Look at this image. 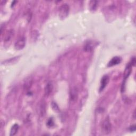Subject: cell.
Returning <instances> with one entry per match:
<instances>
[{
  "label": "cell",
  "instance_id": "6da1fadb",
  "mask_svg": "<svg viewBox=\"0 0 136 136\" xmlns=\"http://www.w3.org/2000/svg\"><path fill=\"white\" fill-rule=\"evenodd\" d=\"M102 130L103 133L105 134H109L112 130V125L108 117H107L102 123Z\"/></svg>",
  "mask_w": 136,
  "mask_h": 136
},
{
  "label": "cell",
  "instance_id": "7a4b0ae2",
  "mask_svg": "<svg viewBox=\"0 0 136 136\" xmlns=\"http://www.w3.org/2000/svg\"><path fill=\"white\" fill-rule=\"evenodd\" d=\"M69 6L67 4H62L59 8V17L61 19L66 18L69 14Z\"/></svg>",
  "mask_w": 136,
  "mask_h": 136
},
{
  "label": "cell",
  "instance_id": "3957f363",
  "mask_svg": "<svg viewBox=\"0 0 136 136\" xmlns=\"http://www.w3.org/2000/svg\"><path fill=\"white\" fill-rule=\"evenodd\" d=\"M26 45V39L25 37H21L15 42L14 44V48L17 50H21L25 47Z\"/></svg>",
  "mask_w": 136,
  "mask_h": 136
},
{
  "label": "cell",
  "instance_id": "277c9868",
  "mask_svg": "<svg viewBox=\"0 0 136 136\" xmlns=\"http://www.w3.org/2000/svg\"><path fill=\"white\" fill-rule=\"evenodd\" d=\"M109 82V77L108 76L105 75L102 78L101 81V86H100V88H99V92H102L104 89L107 85L108 84Z\"/></svg>",
  "mask_w": 136,
  "mask_h": 136
},
{
  "label": "cell",
  "instance_id": "5b68a950",
  "mask_svg": "<svg viewBox=\"0 0 136 136\" xmlns=\"http://www.w3.org/2000/svg\"><path fill=\"white\" fill-rule=\"evenodd\" d=\"M121 59L120 58L118 57H115L113 59H112V60L110 61V62L108 64V67H111L119 65V63H121Z\"/></svg>",
  "mask_w": 136,
  "mask_h": 136
},
{
  "label": "cell",
  "instance_id": "8992f818",
  "mask_svg": "<svg viewBox=\"0 0 136 136\" xmlns=\"http://www.w3.org/2000/svg\"><path fill=\"white\" fill-rule=\"evenodd\" d=\"M13 35H14L13 30L11 29L8 31H7V33H6L5 36L4 37V42L5 43L9 42L11 40L12 38L13 37Z\"/></svg>",
  "mask_w": 136,
  "mask_h": 136
},
{
  "label": "cell",
  "instance_id": "52a82bcc",
  "mask_svg": "<svg viewBox=\"0 0 136 136\" xmlns=\"http://www.w3.org/2000/svg\"><path fill=\"white\" fill-rule=\"evenodd\" d=\"M53 84L51 82L48 83L45 88V94L46 96H49L53 90Z\"/></svg>",
  "mask_w": 136,
  "mask_h": 136
},
{
  "label": "cell",
  "instance_id": "ba28073f",
  "mask_svg": "<svg viewBox=\"0 0 136 136\" xmlns=\"http://www.w3.org/2000/svg\"><path fill=\"white\" fill-rule=\"evenodd\" d=\"M39 112L40 115L41 116H44L45 115V114L46 113V103L44 101H43L41 102V104H40Z\"/></svg>",
  "mask_w": 136,
  "mask_h": 136
},
{
  "label": "cell",
  "instance_id": "9c48e42d",
  "mask_svg": "<svg viewBox=\"0 0 136 136\" xmlns=\"http://www.w3.org/2000/svg\"><path fill=\"white\" fill-rule=\"evenodd\" d=\"M70 95H71L70 97H71V99H72V101H75L77 99L78 92H77L76 88H74L72 89Z\"/></svg>",
  "mask_w": 136,
  "mask_h": 136
},
{
  "label": "cell",
  "instance_id": "30bf717a",
  "mask_svg": "<svg viewBox=\"0 0 136 136\" xmlns=\"http://www.w3.org/2000/svg\"><path fill=\"white\" fill-rule=\"evenodd\" d=\"M18 129H19V125L17 124H14L11 128L10 135L11 136L14 135L16 133H17Z\"/></svg>",
  "mask_w": 136,
  "mask_h": 136
},
{
  "label": "cell",
  "instance_id": "8fae6325",
  "mask_svg": "<svg viewBox=\"0 0 136 136\" xmlns=\"http://www.w3.org/2000/svg\"><path fill=\"white\" fill-rule=\"evenodd\" d=\"M93 49V46L90 41L87 42L84 46V50L86 52L92 51Z\"/></svg>",
  "mask_w": 136,
  "mask_h": 136
},
{
  "label": "cell",
  "instance_id": "7c38bea8",
  "mask_svg": "<svg viewBox=\"0 0 136 136\" xmlns=\"http://www.w3.org/2000/svg\"><path fill=\"white\" fill-rule=\"evenodd\" d=\"M31 85H32V80H31L29 79V80H28L26 81L25 84V85H24V86H25V87L24 88H25V89H26V90H28L30 88Z\"/></svg>",
  "mask_w": 136,
  "mask_h": 136
},
{
  "label": "cell",
  "instance_id": "4fadbf2b",
  "mask_svg": "<svg viewBox=\"0 0 136 136\" xmlns=\"http://www.w3.org/2000/svg\"><path fill=\"white\" fill-rule=\"evenodd\" d=\"M53 120L52 119H50L49 121H48L47 122V125L50 126H52L53 125Z\"/></svg>",
  "mask_w": 136,
  "mask_h": 136
},
{
  "label": "cell",
  "instance_id": "5bb4252c",
  "mask_svg": "<svg viewBox=\"0 0 136 136\" xmlns=\"http://www.w3.org/2000/svg\"><path fill=\"white\" fill-rule=\"evenodd\" d=\"M130 130L132 131H134L135 130V125H133V126H132V127H130Z\"/></svg>",
  "mask_w": 136,
  "mask_h": 136
},
{
  "label": "cell",
  "instance_id": "9a60e30c",
  "mask_svg": "<svg viewBox=\"0 0 136 136\" xmlns=\"http://www.w3.org/2000/svg\"><path fill=\"white\" fill-rule=\"evenodd\" d=\"M135 111H134V113H133V118H134V119H135Z\"/></svg>",
  "mask_w": 136,
  "mask_h": 136
}]
</instances>
